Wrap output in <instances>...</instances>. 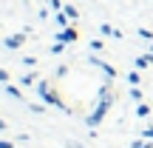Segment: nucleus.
Segmentation results:
<instances>
[{
  "instance_id": "nucleus-15",
  "label": "nucleus",
  "mask_w": 153,
  "mask_h": 148,
  "mask_svg": "<svg viewBox=\"0 0 153 148\" xmlns=\"http://www.w3.org/2000/svg\"><path fill=\"white\" fill-rule=\"evenodd\" d=\"M0 83H9V71H3V68H0Z\"/></svg>"
},
{
  "instance_id": "nucleus-6",
  "label": "nucleus",
  "mask_w": 153,
  "mask_h": 148,
  "mask_svg": "<svg viewBox=\"0 0 153 148\" xmlns=\"http://www.w3.org/2000/svg\"><path fill=\"white\" fill-rule=\"evenodd\" d=\"M20 83H23L26 88H28V86H34V83H37V74H23V80H20Z\"/></svg>"
},
{
  "instance_id": "nucleus-14",
  "label": "nucleus",
  "mask_w": 153,
  "mask_h": 148,
  "mask_svg": "<svg viewBox=\"0 0 153 148\" xmlns=\"http://www.w3.org/2000/svg\"><path fill=\"white\" fill-rule=\"evenodd\" d=\"M133 148H150V143H142V140H136V143H133Z\"/></svg>"
},
{
  "instance_id": "nucleus-2",
  "label": "nucleus",
  "mask_w": 153,
  "mask_h": 148,
  "mask_svg": "<svg viewBox=\"0 0 153 148\" xmlns=\"http://www.w3.org/2000/svg\"><path fill=\"white\" fill-rule=\"evenodd\" d=\"M108 108H111V105H105V103H99L97 108H94V114L88 117L85 122H88V125H91V128H94V125H99V122H102V117H105V111H108Z\"/></svg>"
},
{
  "instance_id": "nucleus-16",
  "label": "nucleus",
  "mask_w": 153,
  "mask_h": 148,
  "mask_svg": "<svg viewBox=\"0 0 153 148\" xmlns=\"http://www.w3.org/2000/svg\"><path fill=\"white\" fill-rule=\"evenodd\" d=\"M68 148H85V145H79V143H74V140H68Z\"/></svg>"
},
{
  "instance_id": "nucleus-13",
  "label": "nucleus",
  "mask_w": 153,
  "mask_h": 148,
  "mask_svg": "<svg viewBox=\"0 0 153 148\" xmlns=\"http://www.w3.org/2000/svg\"><path fill=\"white\" fill-rule=\"evenodd\" d=\"M142 137H148V140H153V125H150V128H145V131H142Z\"/></svg>"
},
{
  "instance_id": "nucleus-18",
  "label": "nucleus",
  "mask_w": 153,
  "mask_h": 148,
  "mask_svg": "<svg viewBox=\"0 0 153 148\" xmlns=\"http://www.w3.org/2000/svg\"><path fill=\"white\" fill-rule=\"evenodd\" d=\"M0 131H6V120H0Z\"/></svg>"
},
{
  "instance_id": "nucleus-17",
  "label": "nucleus",
  "mask_w": 153,
  "mask_h": 148,
  "mask_svg": "<svg viewBox=\"0 0 153 148\" xmlns=\"http://www.w3.org/2000/svg\"><path fill=\"white\" fill-rule=\"evenodd\" d=\"M0 148H11V143L9 140H0Z\"/></svg>"
},
{
  "instance_id": "nucleus-11",
  "label": "nucleus",
  "mask_w": 153,
  "mask_h": 148,
  "mask_svg": "<svg viewBox=\"0 0 153 148\" xmlns=\"http://www.w3.org/2000/svg\"><path fill=\"white\" fill-rule=\"evenodd\" d=\"M128 80H131L133 86H136V83H139V71H131V74H128Z\"/></svg>"
},
{
  "instance_id": "nucleus-10",
  "label": "nucleus",
  "mask_w": 153,
  "mask_h": 148,
  "mask_svg": "<svg viewBox=\"0 0 153 148\" xmlns=\"http://www.w3.org/2000/svg\"><path fill=\"white\" fill-rule=\"evenodd\" d=\"M150 66V57H139L136 60V68H148Z\"/></svg>"
},
{
  "instance_id": "nucleus-4",
  "label": "nucleus",
  "mask_w": 153,
  "mask_h": 148,
  "mask_svg": "<svg viewBox=\"0 0 153 148\" xmlns=\"http://www.w3.org/2000/svg\"><path fill=\"white\" fill-rule=\"evenodd\" d=\"M57 40H62V43H74V40H76V32H74V29H65L62 34H57Z\"/></svg>"
},
{
  "instance_id": "nucleus-1",
  "label": "nucleus",
  "mask_w": 153,
  "mask_h": 148,
  "mask_svg": "<svg viewBox=\"0 0 153 148\" xmlns=\"http://www.w3.org/2000/svg\"><path fill=\"white\" fill-rule=\"evenodd\" d=\"M37 94H40V97H43V100H45L48 105H54V108H62V111H65V105H62V100L57 97L54 91H48V83H45V80H40V83H37Z\"/></svg>"
},
{
  "instance_id": "nucleus-9",
  "label": "nucleus",
  "mask_w": 153,
  "mask_h": 148,
  "mask_svg": "<svg viewBox=\"0 0 153 148\" xmlns=\"http://www.w3.org/2000/svg\"><path fill=\"white\" fill-rule=\"evenodd\" d=\"M136 114H139V117H148V114H150V105H145V103H139V108H136Z\"/></svg>"
},
{
  "instance_id": "nucleus-7",
  "label": "nucleus",
  "mask_w": 153,
  "mask_h": 148,
  "mask_svg": "<svg viewBox=\"0 0 153 148\" xmlns=\"http://www.w3.org/2000/svg\"><path fill=\"white\" fill-rule=\"evenodd\" d=\"M6 91H9V94H11L14 100H23V91H20L17 86H6Z\"/></svg>"
},
{
  "instance_id": "nucleus-8",
  "label": "nucleus",
  "mask_w": 153,
  "mask_h": 148,
  "mask_svg": "<svg viewBox=\"0 0 153 148\" xmlns=\"http://www.w3.org/2000/svg\"><path fill=\"white\" fill-rule=\"evenodd\" d=\"M62 51H65V43L57 40V46H51V54H62Z\"/></svg>"
},
{
  "instance_id": "nucleus-3",
  "label": "nucleus",
  "mask_w": 153,
  "mask_h": 148,
  "mask_svg": "<svg viewBox=\"0 0 153 148\" xmlns=\"http://www.w3.org/2000/svg\"><path fill=\"white\" fill-rule=\"evenodd\" d=\"M91 63H94V66H97V68H102V71L108 74V77H116V68H114V66H108V63L97 60V57H91Z\"/></svg>"
},
{
  "instance_id": "nucleus-12",
  "label": "nucleus",
  "mask_w": 153,
  "mask_h": 148,
  "mask_svg": "<svg viewBox=\"0 0 153 148\" xmlns=\"http://www.w3.org/2000/svg\"><path fill=\"white\" fill-rule=\"evenodd\" d=\"M65 14H68V17H74V20H76V9H74V6H65Z\"/></svg>"
},
{
  "instance_id": "nucleus-5",
  "label": "nucleus",
  "mask_w": 153,
  "mask_h": 148,
  "mask_svg": "<svg viewBox=\"0 0 153 148\" xmlns=\"http://www.w3.org/2000/svg\"><path fill=\"white\" fill-rule=\"evenodd\" d=\"M20 43H23V34H14L6 40V49H20Z\"/></svg>"
}]
</instances>
